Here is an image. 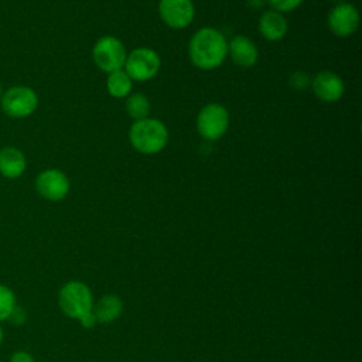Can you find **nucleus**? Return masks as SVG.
<instances>
[{"instance_id": "nucleus-1", "label": "nucleus", "mask_w": 362, "mask_h": 362, "mask_svg": "<svg viewBox=\"0 0 362 362\" xmlns=\"http://www.w3.org/2000/svg\"><path fill=\"white\" fill-rule=\"evenodd\" d=\"M188 55L197 68L205 71L215 69L223 64L228 55V41L214 27L199 28L189 40Z\"/></svg>"}, {"instance_id": "nucleus-2", "label": "nucleus", "mask_w": 362, "mask_h": 362, "mask_svg": "<svg viewBox=\"0 0 362 362\" xmlns=\"http://www.w3.org/2000/svg\"><path fill=\"white\" fill-rule=\"evenodd\" d=\"M168 130L163 122L153 117L134 120L129 129L132 147L141 154H157L168 143Z\"/></svg>"}, {"instance_id": "nucleus-3", "label": "nucleus", "mask_w": 362, "mask_h": 362, "mask_svg": "<svg viewBox=\"0 0 362 362\" xmlns=\"http://www.w3.org/2000/svg\"><path fill=\"white\" fill-rule=\"evenodd\" d=\"M58 305L66 317L79 321L93 308L92 291L82 281H68L58 293Z\"/></svg>"}, {"instance_id": "nucleus-4", "label": "nucleus", "mask_w": 362, "mask_h": 362, "mask_svg": "<svg viewBox=\"0 0 362 362\" xmlns=\"http://www.w3.org/2000/svg\"><path fill=\"white\" fill-rule=\"evenodd\" d=\"M126 57L127 51L124 44L113 35L100 37L92 48V58L95 65L106 74L123 69Z\"/></svg>"}, {"instance_id": "nucleus-5", "label": "nucleus", "mask_w": 362, "mask_h": 362, "mask_svg": "<svg viewBox=\"0 0 362 362\" xmlns=\"http://www.w3.org/2000/svg\"><path fill=\"white\" fill-rule=\"evenodd\" d=\"M161 68V58L153 48L139 47L127 52L123 69L132 81L144 82L153 79Z\"/></svg>"}, {"instance_id": "nucleus-6", "label": "nucleus", "mask_w": 362, "mask_h": 362, "mask_svg": "<svg viewBox=\"0 0 362 362\" xmlns=\"http://www.w3.org/2000/svg\"><path fill=\"white\" fill-rule=\"evenodd\" d=\"M0 106L7 116L13 119H24L37 110L38 96L30 86L16 85L3 93Z\"/></svg>"}, {"instance_id": "nucleus-7", "label": "nucleus", "mask_w": 362, "mask_h": 362, "mask_svg": "<svg viewBox=\"0 0 362 362\" xmlns=\"http://www.w3.org/2000/svg\"><path fill=\"white\" fill-rule=\"evenodd\" d=\"M229 120V112L223 105L208 103L197 116V130L206 140H218L228 132Z\"/></svg>"}, {"instance_id": "nucleus-8", "label": "nucleus", "mask_w": 362, "mask_h": 362, "mask_svg": "<svg viewBox=\"0 0 362 362\" xmlns=\"http://www.w3.org/2000/svg\"><path fill=\"white\" fill-rule=\"evenodd\" d=\"M34 187L38 195L44 199L58 202L69 194L71 182L64 171L58 168H47L38 173L34 181Z\"/></svg>"}, {"instance_id": "nucleus-9", "label": "nucleus", "mask_w": 362, "mask_h": 362, "mask_svg": "<svg viewBox=\"0 0 362 362\" xmlns=\"http://www.w3.org/2000/svg\"><path fill=\"white\" fill-rule=\"evenodd\" d=\"M158 14L170 28L182 30L194 21L195 7L192 0H160Z\"/></svg>"}, {"instance_id": "nucleus-10", "label": "nucleus", "mask_w": 362, "mask_h": 362, "mask_svg": "<svg viewBox=\"0 0 362 362\" xmlns=\"http://www.w3.org/2000/svg\"><path fill=\"white\" fill-rule=\"evenodd\" d=\"M327 23L337 37H349L359 27V11L351 3H337L329 10Z\"/></svg>"}, {"instance_id": "nucleus-11", "label": "nucleus", "mask_w": 362, "mask_h": 362, "mask_svg": "<svg viewBox=\"0 0 362 362\" xmlns=\"http://www.w3.org/2000/svg\"><path fill=\"white\" fill-rule=\"evenodd\" d=\"M311 88L314 95L322 102H337L345 92L342 78L332 71L318 72L311 81Z\"/></svg>"}, {"instance_id": "nucleus-12", "label": "nucleus", "mask_w": 362, "mask_h": 362, "mask_svg": "<svg viewBox=\"0 0 362 362\" xmlns=\"http://www.w3.org/2000/svg\"><path fill=\"white\" fill-rule=\"evenodd\" d=\"M228 55L235 65L250 68L257 62L259 52L255 42L245 35H235L228 42Z\"/></svg>"}, {"instance_id": "nucleus-13", "label": "nucleus", "mask_w": 362, "mask_h": 362, "mask_svg": "<svg viewBox=\"0 0 362 362\" xmlns=\"http://www.w3.org/2000/svg\"><path fill=\"white\" fill-rule=\"evenodd\" d=\"M27 170V158L24 153L13 146L0 150V174L7 180L20 178Z\"/></svg>"}, {"instance_id": "nucleus-14", "label": "nucleus", "mask_w": 362, "mask_h": 362, "mask_svg": "<svg viewBox=\"0 0 362 362\" xmlns=\"http://www.w3.org/2000/svg\"><path fill=\"white\" fill-rule=\"evenodd\" d=\"M288 30L287 20L284 18L283 13L276 10H269L262 14L259 20V33L267 41H279L281 40Z\"/></svg>"}, {"instance_id": "nucleus-15", "label": "nucleus", "mask_w": 362, "mask_h": 362, "mask_svg": "<svg viewBox=\"0 0 362 362\" xmlns=\"http://www.w3.org/2000/svg\"><path fill=\"white\" fill-rule=\"evenodd\" d=\"M92 311L98 322L107 324L120 317L123 311V303L117 296L106 294L93 305Z\"/></svg>"}, {"instance_id": "nucleus-16", "label": "nucleus", "mask_w": 362, "mask_h": 362, "mask_svg": "<svg viewBox=\"0 0 362 362\" xmlns=\"http://www.w3.org/2000/svg\"><path fill=\"white\" fill-rule=\"evenodd\" d=\"M132 88H133V81L126 74L124 69H117L107 74L106 89L110 96L116 99H124L132 93Z\"/></svg>"}, {"instance_id": "nucleus-17", "label": "nucleus", "mask_w": 362, "mask_h": 362, "mask_svg": "<svg viewBox=\"0 0 362 362\" xmlns=\"http://www.w3.org/2000/svg\"><path fill=\"white\" fill-rule=\"evenodd\" d=\"M126 112L134 120H141L148 117L150 113V102L146 95L140 92H132L126 98Z\"/></svg>"}, {"instance_id": "nucleus-18", "label": "nucleus", "mask_w": 362, "mask_h": 362, "mask_svg": "<svg viewBox=\"0 0 362 362\" xmlns=\"http://www.w3.org/2000/svg\"><path fill=\"white\" fill-rule=\"evenodd\" d=\"M16 305L17 298L14 291L8 286L0 283V324L8 320Z\"/></svg>"}, {"instance_id": "nucleus-19", "label": "nucleus", "mask_w": 362, "mask_h": 362, "mask_svg": "<svg viewBox=\"0 0 362 362\" xmlns=\"http://www.w3.org/2000/svg\"><path fill=\"white\" fill-rule=\"evenodd\" d=\"M267 3L273 7V10L279 13H287L300 7L303 0H267Z\"/></svg>"}, {"instance_id": "nucleus-20", "label": "nucleus", "mask_w": 362, "mask_h": 362, "mask_svg": "<svg viewBox=\"0 0 362 362\" xmlns=\"http://www.w3.org/2000/svg\"><path fill=\"white\" fill-rule=\"evenodd\" d=\"M25 320H27V311L23 307L16 305L7 321H10V322H13L16 325H21V324L25 322Z\"/></svg>"}, {"instance_id": "nucleus-21", "label": "nucleus", "mask_w": 362, "mask_h": 362, "mask_svg": "<svg viewBox=\"0 0 362 362\" xmlns=\"http://www.w3.org/2000/svg\"><path fill=\"white\" fill-rule=\"evenodd\" d=\"M8 362H35V359H34V356L28 351L18 349V351H14L10 355Z\"/></svg>"}, {"instance_id": "nucleus-22", "label": "nucleus", "mask_w": 362, "mask_h": 362, "mask_svg": "<svg viewBox=\"0 0 362 362\" xmlns=\"http://www.w3.org/2000/svg\"><path fill=\"white\" fill-rule=\"evenodd\" d=\"M79 322L82 324L83 328H93L98 321H96V318H95L93 311H90V313H88L86 315H83V317L79 320Z\"/></svg>"}, {"instance_id": "nucleus-23", "label": "nucleus", "mask_w": 362, "mask_h": 362, "mask_svg": "<svg viewBox=\"0 0 362 362\" xmlns=\"http://www.w3.org/2000/svg\"><path fill=\"white\" fill-rule=\"evenodd\" d=\"M3 339H4V329H3V327L0 324V345L3 344Z\"/></svg>"}, {"instance_id": "nucleus-24", "label": "nucleus", "mask_w": 362, "mask_h": 362, "mask_svg": "<svg viewBox=\"0 0 362 362\" xmlns=\"http://www.w3.org/2000/svg\"><path fill=\"white\" fill-rule=\"evenodd\" d=\"M3 93H4V90H3V86H1V83H0V100H1V96H3Z\"/></svg>"}, {"instance_id": "nucleus-25", "label": "nucleus", "mask_w": 362, "mask_h": 362, "mask_svg": "<svg viewBox=\"0 0 362 362\" xmlns=\"http://www.w3.org/2000/svg\"><path fill=\"white\" fill-rule=\"evenodd\" d=\"M334 1H338V3H342V0H334Z\"/></svg>"}]
</instances>
